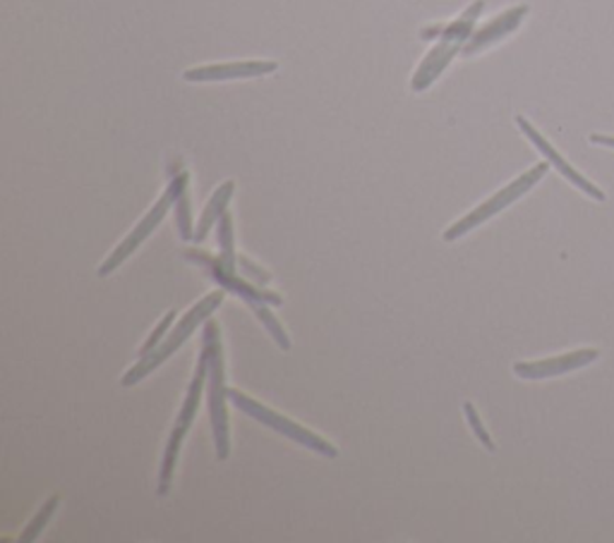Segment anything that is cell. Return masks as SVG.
Segmentation results:
<instances>
[{
  "label": "cell",
  "instance_id": "6",
  "mask_svg": "<svg viewBox=\"0 0 614 543\" xmlns=\"http://www.w3.org/2000/svg\"><path fill=\"white\" fill-rule=\"evenodd\" d=\"M228 400H230V403H234L240 412H246V415L252 417L254 421H260V424L269 426V429L278 431L281 436H286L288 441L298 443V446H303V448H307V450H315L317 455H325V458H329V460H337V458H339V448H337L334 443H331V441H327L325 436H319V434L307 429V426H303V424H298V421H293V419L284 417V415H281V412H276V409H272V407H266V405L258 403V400L246 395L242 391H238V388H230V391H228Z\"/></svg>",
  "mask_w": 614,
  "mask_h": 543
},
{
  "label": "cell",
  "instance_id": "3",
  "mask_svg": "<svg viewBox=\"0 0 614 543\" xmlns=\"http://www.w3.org/2000/svg\"><path fill=\"white\" fill-rule=\"evenodd\" d=\"M482 10H485V3L482 0H476V3H470L456 20H452L442 30V34L437 36V44L432 46L430 54L422 58V62L413 72L411 89L416 94L428 92V89L440 80L442 72L450 68L452 60L458 54H464V46L468 44L473 32H476V22L480 20Z\"/></svg>",
  "mask_w": 614,
  "mask_h": 543
},
{
  "label": "cell",
  "instance_id": "1",
  "mask_svg": "<svg viewBox=\"0 0 614 543\" xmlns=\"http://www.w3.org/2000/svg\"><path fill=\"white\" fill-rule=\"evenodd\" d=\"M183 256L187 258V262L200 266L202 270H207V274L216 282H219L224 290L238 294L240 300L252 309V314L258 316V321L269 331V335H272V338L276 340V345L281 347V350H284V353L291 350L288 333L284 331V326H281L278 319L272 314V309H269V307H281V304H284V297H281L278 292L252 286V282H248L246 278H240L238 274H234V270H228L221 264L219 256H212V254L200 252V250H185Z\"/></svg>",
  "mask_w": 614,
  "mask_h": 543
},
{
  "label": "cell",
  "instance_id": "18",
  "mask_svg": "<svg viewBox=\"0 0 614 543\" xmlns=\"http://www.w3.org/2000/svg\"><path fill=\"white\" fill-rule=\"evenodd\" d=\"M238 268H240L246 276H250L254 282H260V286H264V282L272 280V276H269L266 270H262L260 266H254L248 256H238Z\"/></svg>",
  "mask_w": 614,
  "mask_h": 543
},
{
  "label": "cell",
  "instance_id": "12",
  "mask_svg": "<svg viewBox=\"0 0 614 543\" xmlns=\"http://www.w3.org/2000/svg\"><path fill=\"white\" fill-rule=\"evenodd\" d=\"M528 12L531 8L526 3H521V5H514V8H509L504 12H499L497 18H492L490 22H485L480 30L473 32V36L468 38V44L464 46V56L470 58V56H478L482 54L485 48H490L499 42H504L507 36L514 34L523 20L528 18Z\"/></svg>",
  "mask_w": 614,
  "mask_h": 543
},
{
  "label": "cell",
  "instance_id": "4",
  "mask_svg": "<svg viewBox=\"0 0 614 543\" xmlns=\"http://www.w3.org/2000/svg\"><path fill=\"white\" fill-rule=\"evenodd\" d=\"M224 297H226L224 288L221 290H212L209 294H204L200 302L192 304L187 312H185V316L178 321V326L173 328V333L166 335V340H161L157 347H154L151 353L139 357L135 361L133 369L125 371V377L121 379V385L123 388H133L137 383H143L154 369H159L163 361L169 359L173 353L181 350L183 343L190 338V335L195 333L202 326V323H207L212 319V314L216 312V309L221 307Z\"/></svg>",
  "mask_w": 614,
  "mask_h": 543
},
{
  "label": "cell",
  "instance_id": "11",
  "mask_svg": "<svg viewBox=\"0 0 614 543\" xmlns=\"http://www.w3.org/2000/svg\"><path fill=\"white\" fill-rule=\"evenodd\" d=\"M276 70H278L276 60H238V62H219V65H202V68H190L183 72V80L192 84L254 80V77H266Z\"/></svg>",
  "mask_w": 614,
  "mask_h": 543
},
{
  "label": "cell",
  "instance_id": "5",
  "mask_svg": "<svg viewBox=\"0 0 614 543\" xmlns=\"http://www.w3.org/2000/svg\"><path fill=\"white\" fill-rule=\"evenodd\" d=\"M187 185H190V173L187 171L171 173V180H169V185H166V192L161 194V199L154 204L151 209L145 213L143 221H139L130 230V235H127L121 244H115V250L106 256V262L99 266V270H96L99 278H109L113 270H118L127 262V258H130L139 247H143V242L161 226L166 213L173 209L178 197H181V194L187 189Z\"/></svg>",
  "mask_w": 614,
  "mask_h": 543
},
{
  "label": "cell",
  "instance_id": "8",
  "mask_svg": "<svg viewBox=\"0 0 614 543\" xmlns=\"http://www.w3.org/2000/svg\"><path fill=\"white\" fill-rule=\"evenodd\" d=\"M207 385V355H200L195 373H192V381L187 385V395L181 405V412H178V419L171 429L169 443H166V452L161 460V472H159V496H169L171 484H173V474H175V464H178V455H181V448L185 436L190 431L192 421L197 417L200 409V400H202V391Z\"/></svg>",
  "mask_w": 614,
  "mask_h": 543
},
{
  "label": "cell",
  "instance_id": "17",
  "mask_svg": "<svg viewBox=\"0 0 614 543\" xmlns=\"http://www.w3.org/2000/svg\"><path fill=\"white\" fill-rule=\"evenodd\" d=\"M173 321H175V312H169V314H166V316L161 319V323H159V326H157V328H154V333H151V335H149V338H147V343H145L143 347H139V357H143V355H147V353H151V350H154V347H157V345L161 343V338H163V335H166V331H169V326H171V323H173Z\"/></svg>",
  "mask_w": 614,
  "mask_h": 543
},
{
  "label": "cell",
  "instance_id": "9",
  "mask_svg": "<svg viewBox=\"0 0 614 543\" xmlns=\"http://www.w3.org/2000/svg\"><path fill=\"white\" fill-rule=\"evenodd\" d=\"M595 359H600L598 347H581V350H571V353L547 357V359L516 361L514 373L523 381H545V379L565 377V373H571V371H579L588 365H593Z\"/></svg>",
  "mask_w": 614,
  "mask_h": 543
},
{
  "label": "cell",
  "instance_id": "14",
  "mask_svg": "<svg viewBox=\"0 0 614 543\" xmlns=\"http://www.w3.org/2000/svg\"><path fill=\"white\" fill-rule=\"evenodd\" d=\"M58 506H60V496L56 494V496H50L44 506H42V510H38L32 520H30V524L24 527V532L20 534V541L22 543H32V541H36L38 536H42V532L46 529V524L54 520V515L58 512Z\"/></svg>",
  "mask_w": 614,
  "mask_h": 543
},
{
  "label": "cell",
  "instance_id": "10",
  "mask_svg": "<svg viewBox=\"0 0 614 543\" xmlns=\"http://www.w3.org/2000/svg\"><path fill=\"white\" fill-rule=\"evenodd\" d=\"M516 125H519L521 132L526 135V139L531 141V145L543 153L545 161L553 165L555 171L567 180V183H571L576 189L583 192L585 197H591L595 201H607V194L600 189L595 183H591V180H588L585 175H581L579 171H576V167L565 157H561V153L553 145H549V141L541 132H537L535 125H531L526 118H523V115H516Z\"/></svg>",
  "mask_w": 614,
  "mask_h": 543
},
{
  "label": "cell",
  "instance_id": "13",
  "mask_svg": "<svg viewBox=\"0 0 614 543\" xmlns=\"http://www.w3.org/2000/svg\"><path fill=\"white\" fill-rule=\"evenodd\" d=\"M234 194H236V183H234V180H226V183L219 185V189L212 194V199L207 201V206H204L202 218H200V226H197L195 238H192V240H195L197 244L207 240L209 230L221 221V216L226 213V206L230 204V199H234Z\"/></svg>",
  "mask_w": 614,
  "mask_h": 543
},
{
  "label": "cell",
  "instance_id": "16",
  "mask_svg": "<svg viewBox=\"0 0 614 543\" xmlns=\"http://www.w3.org/2000/svg\"><path fill=\"white\" fill-rule=\"evenodd\" d=\"M173 211H175V221H178V232H181V238L183 240H192L195 238V232H192V221H190V197H187V189L178 197L175 206H173Z\"/></svg>",
  "mask_w": 614,
  "mask_h": 543
},
{
  "label": "cell",
  "instance_id": "7",
  "mask_svg": "<svg viewBox=\"0 0 614 543\" xmlns=\"http://www.w3.org/2000/svg\"><path fill=\"white\" fill-rule=\"evenodd\" d=\"M549 165L547 161H543V163H537V165H533L531 171H526V173H521L516 180H511V183L507 185V187H502L499 189L497 194H492L490 199H485L480 206H476V209H473L470 213H466L464 218H461V221H456L454 226H450L444 230V242H456V240H461L464 235H468L470 230H476L478 226H482V223H488L490 218H494L497 213H502L504 209H509L511 204L514 201H519L523 194H528L537 183H541V180L545 177V173L549 171Z\"/></svg>",
  "mask_w": 614,
  "mask_h": 543
},
{
  "label": "cell",
  "instance_id": "15",
  "mask_svg": "<svg viewBox=\"0 0 614 543\" xmlns=\"http://www.w3.org/2000/svg\"><path fill=\"white\" fill-rule=\"evenodd\" d=\"M464 415H466V419H468V426L473 429V434H476L478 441L485 446V450L494 452V450H497V446H494V441H492L490 431L485 429V424H482V419H480V415H478V409L473 407L470 403H464Z\"/></svg>",
  "mask_w": 614,
  "mask_h": 543
},
{
  "label": "cell",
  "instance_id": "2",
  "mask_svg": "<svg viewBox=\"0 0 614 543\" xmlns=\"http://www.w3.org/2000/svg\"><path fill=\"white\" fill-rule=\"evenodd\" d=\"M202 353L207 355V403L216 458L228 460L230 455V429H228V388H226V361L219 323L209 319L204 323Z\"/></svg>",
  "mask_w": 614,
  "mask_h": 543
},
{
  "label": "cell",
  "instance_id": "19",
  "mask_svg": "<svg viewBox=\"0 0 614 543\" xmlns=\"http://www.w3.org/2000/svg\"><path fill=\"white\" fill-rule=\"evenodd\" d=\"M591 145L614 149V137H607V135H591Z\"/></svg>",
  "mask_w": 614,
  "mask_h": 543
}]
</instances>
